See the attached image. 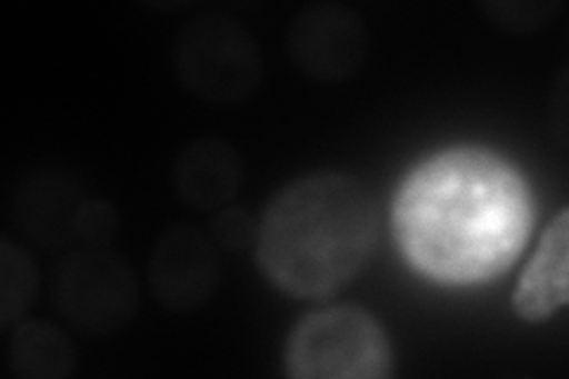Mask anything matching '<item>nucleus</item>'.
<instances>
[{
	"label": "nucleus",
	"mask_w": 569,
	"mask_h": 379,
	"mask_svg": "<svg viewBox=\"0 0 569 379\" xmlns=\"http://www.w3.org/2000/svg\"><path fill=\"white\" fill-rule=\"evenodd\" d=\"M403 259L441 285L489 282L518 261L533 226L525 176L501 154L453 148L408 173L391 207Z\"/></svg>",
	"instance_id": "nucleus-1"
},
{
	"label": "nucleus",
	"mask_w": 569,
	"mask_h": 379,
	"mask_svg": "<svg viewBox=\"0 0 569 379\" xmlns=\"http://www.w3.org/2000/svg\"><path fill=\"white\" fill-rule=\"evenodd\" d=\"M380 211L359 176L318 171L280 188L266 205L254 242L261 276L292 299H330L376 255Z\"/></svg>",
	"instance_id": "nucleus-2"
},
{
	"label": "nucleus",
	"mask_w": 569,
	"mask_h": 379,
	"mask_svg": "<svg viewBox=\"0 0 569 379\" xmlns=\"http://www.w3.org/2000/svg\"><path fill=\"white\" fill-rule=\"evenodd\" d=\"M282 370L292 379H387L395 375V351L380 320L366 309L323 306L290 330Z\"/></svg>",
	"instance_id": "nucleus-3"
},
{
	"label": "nucleus",
	"mask_w": 569,
	"mask_h": 379,
	"mask_svg": "<svg viewBox=\"0 0 569 379\" xmlns=\"http://www.w3.org/2000/svg\"><path fill=\"white\" fill-rule=\"evenodd\" d=\"M173 71L192 98L209 104H240L261 83V52L240 22L207 14L176 36Z\"/></svg>",
	"instance_id": "nucleus-4"
},
{
	"label": "nucleus",
	"mask_w": 569,
	"mask_h": 379,
	"mask_svg": "<svg viewBox=\"0 0 569 379\" xmlns=\"http://www.w3.org/2000/svg\"><path fill=\"white\" fill-rule=\"evenodd\" d=\"M56 306L79 330L107 335L136 318L138 282L129 263L112 251L79 249L58 268Z\"/></svg>",
	"instance_id": "nucleus-5"
},
{
	"label": "nucleus",
	"mask_w": 569,
	"mask_h": 379,
	"mask_svg": "<svg viewBox=\"0 0 569 379\" xmlns=\"http://www.w3.org/2000/svg\"><path fill=\"white\" fill-rule=\"evenodd\" d=\"M370 36L353 10L320 3L301 10L288 29V52L311 81L340 83L351 79L368 58Z\"/></svg>",
	"instance_id": "nucleus-6"
},
{
	"label": "nucleus",
	"mask_w": 569,
	"mask_h": 379,
	"mask_svg": "<svg viewBox=\"0 0 569 379\" xmlns=\"http://www.w3.org/2000/svg\"><path fill=\"white\" fill-rule=\"evenodd\" d=\"M221 280L219 245L194 226L159 235L150 255L152 295L167 311L188 313L204 306Z\"/></svg>",
	"instance_id": "nucleus-7"
},
{
	"label": "nucleus",
	"mask_w": 569,
	"mask_h": 379,
	"mask_svg": "<svg viewBox=\"0 0 569 379\" xmlns=\"http://www.w3.org/2000/svg\"><path fill=\"white\" fill-rule=\"evenodd\" d=\"M171 186L178 200L194 211H219L242 186V159L219 138H198L176 154Z\"/></svg>",
	"instance_id": "nucleus-8"
},
{
	"label": "nucleus",
	"mask_w": 569,
	"mask_h": 379,
	"mask_svg": "<svg viewBox=\"0 0 569 379\" xmlns=\"http://www.w3.org/2000/svg\"><path fill=\"white\" fill-rule=\"evenodd\" d=\"M569 297V211L562 209L546 232L512 292V311L541 322L567 306Z\"/></svg>",
	"instance_id": "nucleus-9"
},
{
	"label": "nucleus",
	"mask_w": 569,
	"mask_h": 379,
	"mask_svg": "<svg viewBox=\"0 0 569 379\" xmlns=\"http://www.w3.org/2000/svg\"><path fill=\"white\" fill-rule=\"evenodd\" d=\"M10 368L27 379H62L74 372V347L69 337L46 320L17 322L8 347Z\"/></svg>",
	"instance_id": "nucleus-10"
},
{
	"label": "nucleus",
	"mask_w": 569,
	"mask_h": 379,
	"mask_svg": "<svg viewBox=\"0 0 569 379\" xmlns=\"http://www.w3.org/2000/svg\"><path fill=\"white\" fill-rule=\"evenodd\" d=\"M39 273L36 263L22 247L3 240L0 247V322L20 320L36 297Z\"/></svg>",
	"instance_id": "nucleus-11"
},
{
	"label": "nucleus",
	"mask_w": 569,
	"mask_h": 379,
	"mask_svg": "<svg viewBox=\"0 0 569 379\" xmlns=\"http://www.w3.org/2000/svg\"><path fill=\"white\" fill-rule=\"evenodd\" d=\"M259 223L240 207H223L211 221V240L228 251H242L257 242Z\"/></svg>",
	"instance_id": "nucleus-12"
},
{
	"label": "nucleus",
	"mask_w": 569,
	"mask_h": 379,
	"mask_svg": "<svg viewBox=\"0 0 569 379\" xmlns=\"http://www.w3.org/2000/svg\"><path fill=\"white\" fill-rule=\"evenodd\" d=\"M110 207H100V205H91L86 207L79 216H77V230L83 235L86 242L91 245H102L114 235V216L107 211Z\"/></svg>",
	"instance_id": "nucleus-13"
}]
</instances>
